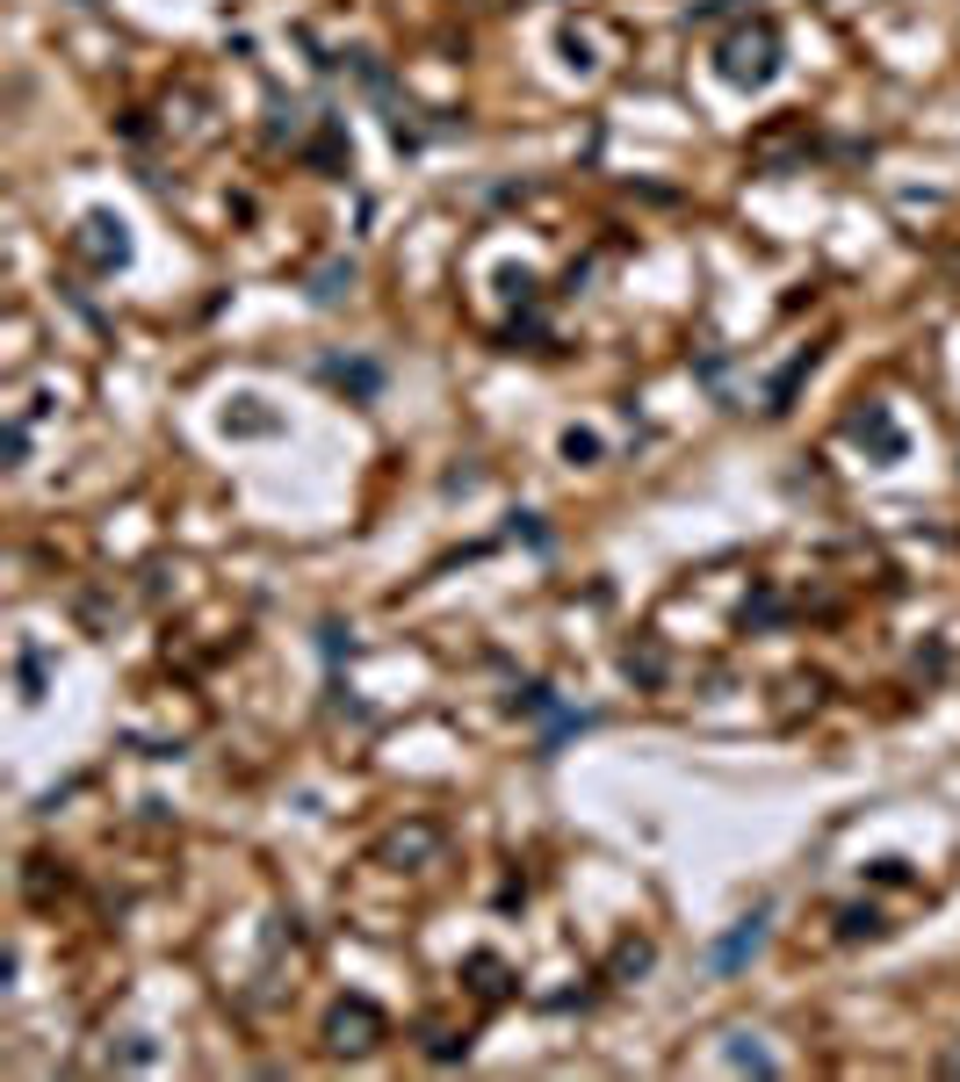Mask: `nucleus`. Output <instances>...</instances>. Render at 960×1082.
I'll list each match as a JSON object with an SVG mask.
<instances>
[{
  "label": "nucleus",
  "instance_id": "1",
  "mask_svg": "<svg viewBox=\"0 0 960 1082\" xmlns=\"http://www.w3.org/2000/svg\"><path fill=\"white\" fill-rule=\"evenodd\" d=\"M759 945H765V917H751L744 931H737V939H722V945L708 953V959H715V975H729V967H737V959H751Z\"/></svg>",
  "mask_w": 960,
  "mask_h": 1082
}]
</instances>
